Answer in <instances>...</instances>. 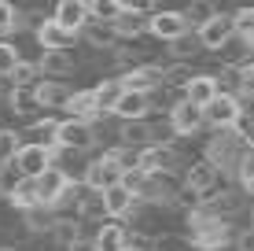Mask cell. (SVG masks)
I'll return each instance as SVG.
<instances>
[{"mask_svg":"<svg viewBox=\"0 0 254 251\" xmlns=\"http://www.w3.org/2000/svg\"><path fill=\"white\" fill-rule=\"evenodd\" d=\"M188 240L195 251H221L229 240H236V233L225 218H217L206 207H199V211L188 214Z\"/></svg>","mask_w":254,"mask_h":251,"instance_id":"cell-1","label":"cell"},{"mask_svg":"<svg viewBox=\"0 0 254 251\" xmlns=\"http://www.w3.org/2000/svg\"><path fill=\"white\" fill-rule=\"evenodd\" d=\"M122 177H126V170H122V163L115 159V152H103V155H96L89 167H85L81 181L92 188V192H107V188L122 185Z\"/></svg>","mask_w":254,"mask_h":251,"instance_id":"cell-2","label":"cell"},{"mask_svg":"<svg viewBox=\"0 0 254 251\" xmlns=\"http://www.w3.org/2000/svg\"><path fill=\"white\" fill-rule=\"evenodd\" d=\"M52 167H56V152H52V148H41V144H22L19 159H15V174L33 177V181L45 177Z\"/></svg>","mask_w":254,"mask_h":251,"instance_id":"cell-3","label":"cell"},{"mask_svg":"<svg viewBox=\"0 0 254 251\" xmlns=\"http://www.w3.org/2000/svg\"><path fill=\"white\" fill-rule=\"evenodd\" d=\"M96 141H100V137H96V126L92 122L63 118V126H59V148H63V152H89Z\"/></svg>","mask_w":254,"mask_h":251,"instance_id":"cell-4","label":"cell"},{"mask_svg":"<svg viewBox=\"0 0 254 251\" xmlns=\"http://www.w3.org/2000/svg\"><path fill=\"white\" fill-rule=\"evenodd\" d=\"M70 188H74V181H70L66 170L52 167L45 177H37V192H41V207H48V211H56L59 203L70 196Z\"/></svg>","mask_w":254,"mask_h":251,"instance_id":"cell-5","label":"cell"},{"mask_svg":"<svg viewBox=\"0 0 254 251\" xmlns=\"http://www.w3.org/2000/svg\"><path fill=\"white\" fill-rule=\"evenodd\" d=\"M52 19L63 26V30H70V33H85V30L92 26L89 0H59L56 11H52Z\"/></svg>","mask_w":254,"mask_h":251,"instance_id":"cell-6","label":"cell"},{"mask_svg":"<svg viewBox=\"0 0 254 251\" xmlns=\"http://www.w3.org/2000/svg\"><path fill=\"white\" fill-rule=\"evenodd\" d=\"M188 30H191V26H188V19H185V11H170V7L151 11V33H155L159 41H170V45H173V41H181ZM191 33H195V30H191Z\"/></svg>","mask_w":254,"mask_h":251,"instance_id":"cell-7","label":"cell"},{"mask_svg":"<svg viewBox=\"0 0 254 251\" xmlns=\"http://www.w3.org/2000/svg\"><path fill=\"white\" fill-rule=\"evenodd\" d=\"M232 37H236V15H225V11H217V19L199 30V41H203V48H210V52H225Z\"/></svg>","mask_w":254,"mask_h":251,"instance_id":"cell-8","label":"cell"},{"mask_svg":"<svg viewBox=\"0 0 254 251\" xmlns=\"http://www.w3.org/2000/svg\"><path fill=\"white\" fill-rule=\"evenodd\" d=\"M122 85H126V92H144V96H151V89H159V85H166V71L162 67H133V71L122 74Z\"/></svg>","mask_w":254,"mask_h":251,"instance_id":"cell-9","label":"cell"},{"mask_svg":"<svg viewBox=\"0 0 254 251\" xmlns=\"http://www.w3.org/2000/svg\"><path fill=\"white\" fill-rule=\"evenodd\" d=\"M240 122H243V111H240V100L236 96H217L206 107V126H214L217 133L221 129H236Z\"/></svg>","mask_w":254,"mask_h":251,"instance_id":"cell-10","label":"cell"},{"mask_svg":"<svg viewBox=\"0 0 254 251\" xmlns=\"http://www.w3.org/2000/svg\"><path fill=\"white\" fill-rule=\"evenodd\" d=\"M170 122L173 129H177V137H191V133H199V129L206 126V111L203 107H195V103H173L170 107Z\"/></svg>","mask_w":254,"mask_h":251,"instance_id":"cell-11","label":"cell"},{"mask_svg":"<svg viewBox=\"0 0 254 251\" xmlns=\"http://www.w3.org/2000/svg\"><path fill=\"white\" fill-rule=\"evenodd\" d=\"M59 118H52V115H45V118H37V122H30V129L22 133V141L26 144H41V148H52V152H59Z\"/></svg>","mask_w":254,"mask_h":251,"instance_id":"cell-12","label":"cell"},{"mask_svg":"<svg viewBox=\"0 0 254 251\" xmlns=\"http://www.w3.org/2000/svg\"><path fill=\"white\" fill-rule=\"evenodd\" d=\"M217 174H221V170H217L210 159H199V163H191V167L185 170V185H191L195 192H203L206 200H210L214 188H217Z\"/></svg>","mask_w":254,"mask_h":251,"instance_id":"cell-13","label":"cell"},{"mask_svg":"<svg viewBox=\"0 0 254 251\" xmlns=\"http://www.w3.org/2000/svg\"><path fill=\"white\" fill-rule=\"evenodd\" d=\"M185 96H188V103H195V107H210L217 96H221V89H217V74H195V82L185 89Z\"/></svg>","mask_w":254,"mask_h":251,"instance_id":"cell-14","label":"cell"},{"mask_svg":"<svg viewBox=\"0 0 254 251\" xmlns=\"http://www.w3.org/2000/svg\"><path fill=\"white\" fill-rule=\"evenodd\" d=\"M103 203H107V218L118 222V218H126V214H133L140 200L129 192L126 185H115V188H107V192H103Z\"/></svg>","mask_w":254,"mask_h":251,"instance_id":"cell-15","label":"cell"},{"mask_svg":"<svg viewBox=\"0 0 254 251\" xmlns=\"http://www.w3.org/2000/svg\"><path fill=\"white\" fill-rule=\"evenodd\" d=\"M74 37H77V33L63 30V26L52 19V15H48V22L37 30V41H41V48H45V52H66L70 45H74Z\"/></svg>","mask_w":254,"mask_h":251,"instance_id":"cell-16","label":"cell"},{"mask_svg":"<svg viewBox=\"0 0 254 251\" xmlns=\"http://www.w3.org/2000/svg\"><path fill=\"white\" fill-rule=\"evenodd\" d=\"M96 248L100 251H129V233L126 226H118V222H100V229H96Z\"/></svg>","mask_w":254,"mask_h":251,"instance_id":"cell-17","label":"cell"},{"mask_svg":"<svg viewBox=\"0 0 254 251\" xmlns=\"http://www.w3.org/2000/svg\"><path fill=\"white\" fill-rule=\"evenodd\" d=\"M115 30H118V37H140V33H151V15H144V7H136V4H126V15L115 22Z\"/></svg>","mask_w":254,"mask_h":251,"instance_id":"cell-18","label":"cell"},{"mask_svg":"<svg viewBox=\"0 0 254 251\" xmlns=\"http://www.w3.org/2000/svg\"><path fill=\"white\" fill-rule=\"evenodd\" d=\"M7 203L15 207V211H22V214H30V211H37L41 207V192H37V181L33 177H22L19 185L7 192Z\"/></svg>","mask_w":254,"mask_h":251,"instance_id":"cell-19","label":"cell"},{"mask_svg":"<svg viewBox=\"0 0 254 251\" xmlns=\"http://www.w3.org/2000/svg\"><path fill=\"white\" fill-rule=\"evenodd\" d=\"M147 111H151V96H144V92H126L115 115L122 122H147Z\"/></svg>","mask_w":254,"mask_h":251,"instance_id":"cell-20","label":"cell"},{"mask_svg":"<svg viewBox=\"0 0 254 251\" xmlns=\"http://www.w3.org/2000/svg\"><path fill=\"white\" fill-rule=\"evenodd\" d=\"M66 115H70V118H81V122L100 118V100H96V89L74 92V96H70V103H66Z\"/></svg>","mask_w":254,"mask_h":251,"instance_id":"cell-21","label":"cell"},{"mask_svg":"<svg viewBox=\"0 0 254 251\" xmlns=\"http://www.w3.org/2000/svg\"><path fill=\"white\" fill-rule=\"evenodd\" d=\"M122 96H126V85H122V78H103L100 85H96V100H100V115H115Z\"/></svg>","mask_w":254,"mask_h":251,"instance_id":"cell-22","label":"cell"},{"mask_svg":"<svg viewBox=\"0 0 254 251\" xmlns=\"http://www.w3.org/2000/svg\"><path fill=\"white\" fill-rule=\"evenodd\" d=\"M118 141L126 144V148H155L151 122H122V129H118Z\"/></svg>","mask_w":254,"mask_h":251,"instance_id":"cell-23","label":"cell"},{"mask_svg":"<svg viewBox=\"0 0 254 251\" xmlns=\"http://www.w3.org/2000/svg\"><path fill=\"white\" fill-rule=\"evenodd\" d=\"M37 100H41V107H63L66 111V103H70V96H74V92L66 89L63 82H52V78H45V82L37 85Z\"/></svg>","mask_w":254,"mask_h":251,"instance_id":"cell-24","label":"cell"},{"mask_svg":"<svg viewBox=\"0 0 254 251\" xmlns=\"http://www.w3.org/2000/svg\"><path fill=\"white\" fill-rule=\"evenodd\" d=\"M37 67H41V74L45 78H63V74H70L74 71V59L66 56V52H41V59H37Z\"/></svg>","mask_w":254,"mask_h":251,"instance_id":"cell-25","label":"cell"},{"mask_svg":"<svg viewBox=\"0 0 254 251\" xmlns=\"http://www.w3.org/2000/svg\"><path fill=\"white\" fill-rule=\"evenodd\" d=\"M243 207H247V200H243L240 192H221V196H210V200H206V211H210V214H217V218L240 214Z\"/></svg>","mask_w":254,"mask_h":251,"instance_id":"cell-26","label":"cell"},{"mask_svg":"<svg viewBox=\"0 0 254 251\" xmlns=\"http://www.w3.org/2000/svg\"><path fill=\"white\" fill-rule=\"evenodd\" d=\"M7 103H11V111L19 118H33L41 111V100H37V92H33V89H11ZM33 122H37V118H33Z\"/></svg>","mask_w":254,"mask_h":251,"instance_id":"cell-27","label":"cell"},{"mask_svg":"<svg viewBox=\"0 0 254 251\" xmlns=\"http://www.w3.org/2000/svg\"><path fill=\"white\" fill-rule=\"evenodd\" d=\"M89 11H92V22L115 26L122 15H126V4H122V0H89Z\"/></svg>","mask_w":254,"mask_h":251,"instance_id":"cell-28","label":"cell"},{"mask_svg":"<svg viewBox=\"0 0 254 251\" xmlns=\"http://www.w3.org/2000/svg\"><path fill=\"white\" fill-rule=\"evenodd\" d=\"M22 144H26L22 133H15V129H0V170H4V167H15Z\"/></svg>","mask_w":254,"mask_h":251,"instance_id":"cell-29","label":"cell"},{"mask_svg":"<svg viewBox=\"0 0 254 251\" xmlns=\"http://www.w3.org/2000/svg\"><path fill=\"white\" fill-rule=\"evenodd\" d=\"M185 19H188L191 30L199 33L206 22H214V19H217V7L210 4V0H195V4H188V7H185Z\"/></svg>","mask_w":254,"mask_h":251,"instance_id":"cell-30","label":"cell"},{"mask_svg":"<svg viewBox=\"0 0 254 251\" xmlns=\"http://www.w3.org/2000/svg\"><path fill=\"white\" fill-rule=\"evenodd\" d=\"M166 71V89H177V92H185L191 82H195V74H191V67L188 63H173V67H162Z\"/></svg>","mask_w":254,"mask_h":251,"instance_id":"cell-31","label":"cell"},{"mask_svg":"<svg viewBox=\"0 0 254 251\" xmlns=\"http://www.w3.org/2000/svg\"><path fill=\"white\" fill-rule=\"evenodd\" d=\"M11 85H15V89H37V85H41V67L30 63V59H22L19 71L11 74Z\"/></svg>","mask_w":254,"mask_h":251,"instance_id":"cell-32","label":"cell"},{"mask_svg":"<svg viewBox=\"0 0 254 251\" xmlns=\"http://www.w3.org/2000/svg\"><path fill=\"white\" fill-rule=\"evenodd\" d=\"M19 63H22L19 48H15L11 41H0V78H7V82H11V74L19 71Z\"/></svg>","mask_w":254,"mask_h":251,"instance_id":"cell-33","label":"cell"},{"mask_svg":"<svg viewBox=\"0 0 254 251\" xmlns=\"http://www.w3.org/2000/svg\"><path fill=\"white\" fill-rule=\"evenodd\" d=\"M52 237H56L59 244L70 251V248L77 244V240H81V229H77V222H74V218H59V222H56V229H52Z\"/></svg>","mask_w":254,"mask_h":251,"instance_id":"cell-34","label":"cell"},{"mask_svg":"<svg viewBox=\"0 0 254 251\" xmlns=\"http://www.w3.org/2000/svg\"><path fill=\"white\" fill-rule=\"evenodd\" d=\"M56 222L59 218H52L48 207H37V211L26 214V229H30V233H52V229H56Z\"/></svg>","mask_w":254,"mask_h":251,"instance_id":"cell-35","label":"cell"},{"mask_svg":"<svg viewBox=\"0 0 254 251\" xmlns=\"http://www.w3.org/2000/svg\"><path fill=\"white\" fill-rule=\"evenodd\" d=\"M85 37H89L96 48H100V45H103V48H111V45L118 41V30H115V26H103V22H92L89 30H85Z\"/></svg>","mask_w":254,"mask_h":251,"instance_id":"cell-36","label":"cell"},{"mask_svg":"<svg viewBox=\"0 0 254 251\" xmlns=\"http://www.w3.org/2000/svg\"><path fill=\"white\" fill-rule=\"evenodd\" d=\"M236 37L254 41V7H240L236 11Z\"/></svg>","mask_w":254,"mask_h":251,"instance_id":"cell-37","label":"cell"},{"mask_svg":"<svg viewBox=\"0 0 254 251\" xmlns=\"http://www.w3.org/2000/svg\"><path fill=\"white\" fill-rule=\"evenodd\" d=\"M236 181H240V188L243 192H251L254 196V148L243 155V163H240V174H236Z\"/></svg>","mask_w":254,"mask_h":251,"instance_id":"cell-38","label":"cell"},{"mask_svg":"<svg viewBox=\"0 0 254 251\" xmlns=\"http://www.w3.org/2000/svg\"><path fill=\"white\" fill-rule=\"evenodd\" d=\"M199 48H203V41H199V33H185V37H181V41H173V56H181V59H185V56H195V52Z\"/></svg>","mask_w":254,"mask_h":251,"instance_id":"cell-39","label":"cell"},{"mask_svg":"<svg viewBox=\"0 0 254 251\" xmlns=\"http://www.w3.org/2000/svg\"><path fill=\"white\" fill-rule=\"evenodd\" d=\"M15 22H19V11H15L7 0H0V33H7V30H15Z\"/></svg>","mask_w":254,"mask_h":251,"instance_id":"cell-40","label":"cell"},{"mask_svg":"<svg viewBox=\"0 0 254 251\" xmlns=\"http://www.w3.org/2000/svg\"><path fill=\"white\" fill-rule=\"evenodd\" d=\"M236 251H254V226H247V229H240L236 233Z\"/></svg>","mask_w":254,"mask_h":251,"instance_id":"cell-41","label":"cell"},{"mask_svg":"<svg viewBox=\"0 0 254 251\" xmlns=\"http://www.w3.org/2000/svg\"><path fill=\"white\" fill-rule=\"evenodd\" d=\"M240 111H243V122L254 126V92H243L240 96Z\"/></svg>","mask_w":254,"mask_h":251,"instance_id":"cell-42","label":"cell"},{"mask_svg":"<svg viewBox=\"0 0 254 251\" xmlns=\"http://www.w3.org/2000/svg\"><path fill=\"white\" fill-rule=\"evenodd\" d=\"M70 251H100V248H96V240H89V237H81V240H77V244L70 248Z\"/></svg>","mask_w":254,"mask_h":251,"instance_id":"cell-43","label":"cell"},{"mask_svg":"<svg viewBox=\"0 0 254 251\" xmlns=\"http://www.w3.org/2000/svg\"><path fill=\"white\" fill-rule=\"evenodd\" d=\"M243 85H247V92H254V67L243 71Z\"/></svg>","mask_w":254,"mask_h":251,"instance_id":"cell-44","label":"cell"},{"mask_svg":"<svg viewBox=\"0 0 254 251\" xmlns=\"http://www.w3.org/2000/svg\"><path fill=\"white\" fill-rule=\"evenodd\" d=\"M0 251H15V248H0Z\"/></svg>","mask_w":254,"mask_h":251,"instance_id":"cell-45","label":"cell"},{"mask_svg":"<svg viewBox=\"0 0 254 251\" xmlns=\"http://www.w3.org/2000/svg\"><path fill=\"white\" fill-rule=\"evenodd\" d=\"M129 251H136V248H129Z\"/></svg>","mask_w":254,"mask_h":251,"instance_id":"cell-46","label":"cell"}]
</instances>
